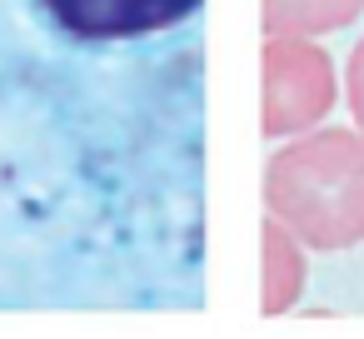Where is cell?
I'll list each match as a JSON object with an SVG mask.
<instances>
[{"label": "cell", "mask_w": 364, "mask_h": 339, "mask_svg": "<svg viewBox=\"0 0 364 339\" xmlns=\"http://www.w3.org/2000/svg\"><path fill=\"white\" fill-rule=\"evenodd\" d=\"M264 210L314 254L364 240V130L289 135L264 165Z\"/></svg>", "instance_id": "6da1fadb"}, {"label": "cell", "mask_w": 364, "mask_h": 339, "mask_svg": "<svg viewBox=\"0 0 364 339\" xmlns=\"http://www.w3.org/2000/svg\"><path fill=\"white\" fill-rule=\"evenodd\" d=\"M334 60L314 36H264L259 55V125L264 135H304L334 110Z\"/></svg>", "instance_id": "7a4b0ae2"}, {"label": "cell", "mask_w": 364, "mask_h": 339, "mask_svg": "<svg viewBox=\"0 0 364 339\" xmlns=\"http://www.w3.org/2000/svg\"><path fill=\"white\" fill-rule=\"evenodd\" d=\"M46 11L80 41H135L190 21L200 0H46Z\"/></svg>", "instance_id": "3957f363"}, {"label": "cell", "mask_w": 364, "mask_h": 339, "mask_svg": "<svg viewBox=\"0 0 364 339\" xmlns=\"http://www.w3.org/2000/svg\"><path fill=\"white\" fill-rule=\"evenodd\" d=\"M259 244H264V299H259V309L264 314H289L299 304V294H304L309 244L294 230H284L279 220H264Z\"/></svg>", "instance_id": "277c9868"}, {"label": "cell", "mask_w": 364, "mask_h": 339, "mask_svg": "<svg viewBox=\"0 0 364 339\" xmlns=\"http://www.w3.org/2000/svg\"><path fill=\"white\" fill-rule=\"evenodd\" d=\"M364 16V0H264V36H329Z\"/></svg>", "instance_id": "5b68a950"}, {"label": "cell", "mask_w": 364, "mask_h": 339, "mask_svg": "<svg viewBox=\"0 0 364 339\" xmlns=\"http://www.w3.org/2000/svg\"><path fill=\"white\" fill-rule=\"evenodd\" d=\"M344 105H349L354 125L364 130V41L354 45V55H349V65H344Z\"/></svg>", "instance_id": "8992f818"}]
</instances>
